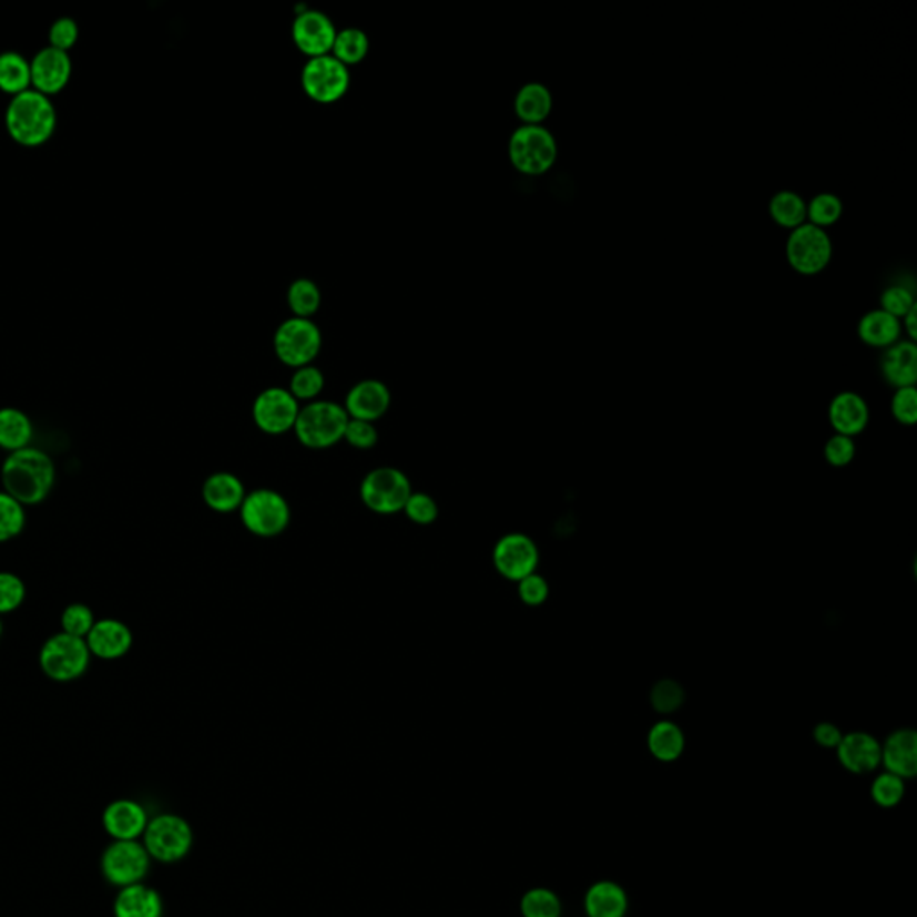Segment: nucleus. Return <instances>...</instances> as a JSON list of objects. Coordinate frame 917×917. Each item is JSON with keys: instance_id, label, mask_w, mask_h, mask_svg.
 I'll list each match as a JSON object with an SVG mask.
<instances>
[{"instance_id": "nucleus-47", "label": "nucleus", "mask_w": 917, "mask_h": 917, "mask_svg": "<svg viewBox=\"0 0 917 917\" xmlns=\"http://www.w3.org/2000/svg\"><path fill=\"white\" fill-rule=\"evenodd\" d=\"M407 517L419 526H429L436 522L439 514L438 502L427 493H412L407 500L406 508Z\"/></svg>"}, {"instance_id": "nucleus-11", "label": "nucleus", "mask_w": 917, "mask_h": 917, "mask_svg": "<svg viewBox=\"0 0 917 917\" xmlns=\"http://www.w3.org/2000/svg\"><path fill=\"white\" fill-rule=\"evenodd\" d=\"M349 78L348 67L332 54L326 57L310 58L302 70V89L308 98L319 104H334L345 98L348 92Z\"/></svg>"}, {"instance_id": "nucleus-37", "label": "nucleus", "mask_w": 917, "mask_h": 917, "mask_svg": "<svg viewBox=\"0 0 917 917\" xmlns=\"http://www.w3.org/2000/svg\"><path fill=\"white\" fill-rule=\"evenodd\" d=\"M28 523V512L19 500L0 491V543H8L22 534Z\"/></svg>"}, {"instance_id": "nucleus-34", "label": "nucleus", "mask_w": 917, "mask_h": 917, "mask_svg": "<svg viewBox=\"0 0 917 917\" xmlns=\"http://www.w3.org/2000/svg\"><path fill=\"white\" fill-rule=\"evenodd\" d=\"M322 303V291H319L314 279H294L293 284L289 285V289H287V305H289L294 317L310 319L319 310Z\"/></svg>"}, {"instance_id": "nucleus-49", "label": "nucleus", "mask_w": 917, "mask_h": 917, "mask_svg": "<svg viewBox=\"0 0 917 917\" xmlns=\"http://www.w3.org/2000/svg\"><path fill=\"white\" fill-rule=\"evenodd\" d=\"M549 582L540 573H531L518 581V595L527 605H541L549 599Z\"/></svg>"}, {"instance_id": "nucleus-9", "label": "nucleus", "mask_w": 917, "mask_h": 917, "mask_svg": "<svg viewBox=\"0 0 917 917\" xmlns=\"http://www.w3.org/2000/svg\"><path fill=\"white\" fill-rule=\"evenodd\" d=\"M410 495L412 488L406 473L389 466L369 471L360 485V499L366 508L378 514L404 511Z\"/></svg>"}, {"instance_id": "nucleus-15", "label": "nucleus", "mask_w": 917, "mask_h": 917, "mask_svg": "<svg viewBox=\"0 0 917 917\" xmlns=\"http://www.w3.org/2000/svg\"><path fill=\"white\" fill-rule=\"evenodd\" d=\"M336 37V26L323 11L305 10L294 19V45L298 47L308 60L330 54Z\"/></svg>"}, {"instance_id": "nucleus-18", "label": "nucleus", "mask_w": 917, "mask_h": 917, "mask_svg": "<svg viewBox=\"0 0 917 917\" xmlns=\"http://www.w3.org/2000/svg\"><path fill=\"white\" fill-rule=\"evenodd\" d=\"M835 751L838 764L852 774L875 773L882 765V744L872 733H846Z\"/></svg>"}, {"instance_id": "nucleus-10", "label": "nucleus", "mask_w": 917, "mask_h": 917, "mask_svg": "<svg viewBox=\"0 0 917 917\" xmlns=\"http://www.w3.org/2000/svg\"><path fill=\"white\" fill-rule=\"evenodd\" d=\"M241 518L247 531L262 538H273L289 526V503L273 489H256L246 495L241 506Z\"/></svg>"}, {"instance_id": "nucleus-20", "label": "nucleus", "mask_w": 917, "mask_h": 917, "mask_svg": "<svg viewBox=\"0 0 917 917\" xmlns=\"http://www.w3.org/2000/svg\"><path fill=\"white\" fill-rule=\"evenodd\" d=\"M391 406V393L380 380H363L355 384L346 396L345 410L351 419L377 421Z\"/></svg>"}, {"instance_id": "nucleus-50", "label": "nucleus", "mask_w": 917, "mask_h": 917, "mask_svg": "<svg viewBox=\"0 0 917 917\" xmlns=\"http://www.w3.org/2000/svg\"><path fill=\"white\" fill-rule=\"evenodd\" d=\"M815 744H819L825 750H837V745L843 741L844 733L840 727L834 722H819L812 732Z\"/></svg>"}, {"instance_id": "nucleus-38", "label": "nucleus", "mask_w": 917, "mask_h": 917, "mask_svg": "<svg viewBox=\"0 0 917 917\" xmlns=\"http://www.w3.org/2000/svg\"><path fill=\"white\" fill-rule=\"evenodd\" d=\"M869 794H872L873 803L876 806L890 811V808H896L904 802L905 794H907V782L885 771V773L878 774L873 780Z\"/></svg>"}, {"instance_id": "nucleus-45", "label": "nucleus", "mask_w": 917, "mask_h": 917, "mask_svg": "<svg viewBox=\"0 0 917 917\" xmlns=\"http://www.w3.org/2000/svg\"><path fill=\"white\" fill-rule=\"evenodd\" d=\"M80 40V26L74 19L70 17H61V19L52 22L49 29V47H54L58 51L69 52L72 47Z\"/></svg>"}, {"instance_id": "nucleus-23", "label": "nucleus", "mask_w": 917, "mask_h": 917, "mask_svg": "<svg viewBox=\"0 0 917 917\" xmlns=\"http://www.w3.org/2000/svg\"><path fill=\"white\" fill-rule=\"evenodd\" d=\"M882 377L895 389L916 387L917 383V345L913 340L901 339L890 348L884 349L880 360Z\"/></svg>"}, {"instance_id": "nucleus-14", "label": "nucleus", "mask_w": 917, "mask_h": 917, "mask_svg": "<svg viewBox=\"0 0 917 917\" xmlns=\"http://www.w3.org/2000/svg\"><path fill=\"white\" fill-rule=\"evenodd\" d=\"M299 415V404L289 389L269 387L256 396L253 419L262 432L285 434L294 429Z\"/></svg>"}, {"instance_id": "nucleus-24", "label": "nucleus", "mask_w": 917, "mask_h": 917, "mask_svg": "<svg viewBox=\"0 0 917 917\" xmlns=\"http://www.w3.org/2000/svg\"><path fill=\"white\" fill-rule=\"evenodd\" d=\"M587 917H625L629 913L628 890L615 880H597L582 898Z\"/></svg>"}, {"instance_id": "nucleus-13", "label": "nucleus", "mask_w": 917, "mask_h": 917, "mask_svg": "<svg viewBox=\"0 0 917 917\" xmlns=\"http://www.w3.org/2000/svg\"><path fill=\"white\" fill-rule=\"evenodd\" d=\"M495 569L509 581H522L536 572L540 550L534 540L522 532H511L497 541L493 550Z\"/></svg>"}, {"instance_id": "nucleus-48", "label": "nucleus", "mask_w": 917, "mask_h": 917, "mask_svg": "<svg viewBox=\"0 0 917 917\" xmlns=\"http://www.w3.org/2000/svg\"><path fill=\"white\" fill-rule=\"evenodd\" d=\"M345 439L351 447L360 448V450H368L375 447L378 441L377 427L371 421H363V419L349 418L346 425Z\"/></svg>"}, {"instance_id": "nucleus-41", "label": "nucleus", "mask_w": 917, "mask_h": 917, "mask_svg": "<svg viewBox=\"0 0 917 917\" xmlns=\"http://www.w3.org/2000/svg\"><path fill=\"white\" fill-rule=\"evenodd\" d=\"M916 293L913 287L905 284L889 285L887 289L882 293L880 307L890 316L898 317L899 322L907 316L914 307H916Z\"/></svg>"}, {"instance_id": "nucleus-27", "label": "nucleus", "mask_w": 917, "mask_h": 917, "mask_svg": "<svg viewBox=\"0 0 917 917\" xmlns=\"http://www.w3.org/2000/svg\"><path fill=\"white\" fill-rule=\"evenodd\" d=\"M201 493H203L206 506L217 512H233L235 509H241L246 499L243 482L228 471H220V473L210 476Z\"/></svg>"}, {"instance_id": "nucleus-3", "label": "nucleus", "mask_w": 917, "mask_h": 917, "mask_svg": "<svg viewBox=\"0 0 917 917\" xmlns=\"http://www.w3.org/2000/svg\"><path fill=\"white\" fill-rule=\"evenodd\" d=\"M508 153L518 173L543 176L558 162V140L546 126H520L512 131Z\"/></svg>"}, {"instance_id": "nucleus-32", "label": "nucleus", "mask_w": 917, "mask_h": 917, "mask_svg": "<svg viewBox=\"0 0 917 917\" xmlns=\"http://www.w3.org/2000/svg\"><path fill=\"white\" fill-rule=\"evenodd\" d=\"M768 217L778 224L780 228L796 230L806 223V201L802 194L794 191H780L768 201Z\"/></svg>"}, {"instance_id": "nucleus-12", "label": "nucleus", "mask_w": 917, "mask_h": 917, "mask_svg": "<svg viewBox=\"0 0 917 917\" xmlns=\"http://www.w3.org/2000/svg\"><path fill=\"white\" fill-rule=\"evenodd\" d=\"M151 857L139 840H113L101 857V872L115 887L142 884L150 873Z\"/></svg>"}, {"instance_id": "nucleus-43", "label": "nucleus", "mask_w": 917, "mask_h": 917, "mask_svg": "<svg viewBox=\"0 0 917 917\" xmlns=\"http://www.w3.org/2000/svg\"><path fill=\"white\" fill-rule=\"evenodd\" d=\"M26 582L13 572H0V617L10 615L26 601Z\"/></svg>"}, {"instance_id": "nucleus-8", "label": "nucleus", "mask_w": 917, "mask_h": 917, "mask_svg": "<svg viewBox=\"0 0 917 917\" xmlns=\"http://www.w3.org/2000/svg\"><path fill=\"white\" fill-rule=\"evenodd\" d=\"M194 846V832L183 817L160 814L147 823L144 848L154 860L163 864L183 860Z\"/></svg>"}, {"instance_id": "nucleus-35", "label": "nucleus", "mask_w": 917, "mask_h": 917, "mask_svg": "<svg viewBox=\"0 0 917 917\" xmlns=\"http://www.w3.org/2000/svg\"><path fill=\"white\" fill-rule=\"evenodd\" d=\"M844 214V203L834 192H821L806 201V223L817 228H832Z\"/></svg>"}, {"instance_id": "nucleus-46", "label": "nucleus", "mask_w": 917, "mask_h": 917, "mask_svg": "<svg viewBox=\"0 0 917 917\" xmlns=\"http://www.w3.org/2000/svg\"><path fill=\"white\" fill-rule=\"evenodd\" d=\"M857 456V445L855 439L848 436H840L835 434L826 441L825 459L829 466L835 468H844V466L852 465L853 459Z\"/></svg>"}, {"instance_id": "nucleus-36", "label": "nucleus", "mask_w": 917, "mask_h": 917, "mask_svg": "<svg viewBox=\"0 0 917 917\" xmlns=\"http://www.w3.org/2000/svg\"><path fill=\"white\" fill-rule=\"evenodd\" d=\"M520 913L523 917H561L563 901L558 893L547 887H534L527 890L520 899Z\"/></svg>"}, {"instance_id": "nucleus-29", "label": "nucleus", "mask_w": 917, "mask_h": 917, "mask_svg": "<svg viewBox=\"0 0 917 917\" xmlns=\"http://www.w3.org/2000/svg\"><path fill=\"white\" fill-rule=\"evenodd\" d=\"M648 750L658 762L672 764L685 753V732L675 722H656L648 733Z\"/></svg>"}, {"instance_id": "nucleus-22", "label": "nucleus", "mask_w": 917, "mask_h": 917, "mask_svg": "<svg viewBox=\"0 0 917 917\" xmlns=\"http://www.w3.org/2000/svg\"><path fill=\"white\" fill-rule=\"evenodd\" d=\"M828 419L835 434L855 438L869 425V406L864 396L855 391H843L834 396L828 407Z\"/></svg>"}, {"instance_id": "nucleus-40", "label": "nucleus", "mask_w": 917, "mask_h": 917, "mask_svg": "<svg viewBox=\"0 0 917 917\" xmlns=\"http://www.w3.org/2000/svg\"><path fill=\"white\" fill-rule=\"evenodd\" d=\"M325 387V375L316 366H303L294 371L291 378L289 391L296 400H316Z\"/></svg>"}, {"instance_id": "nucleus-5", "label": "nucleus", "mask_w": 917, "mask_h": 917, "mask_svg": "<svg viewBox=\"0 0 917 917\" xmlns=\"http://www.w3.org/2000/svg\"><path fill=\"white\" fill-rule=\"evenodd\" d=\"M348 421L349 416L345 407L337 406L334 401H310L307 407L299 409L294 432L305 447H334L345 438Z\"/></svg>"}, {"instance_id": "nucleus-21", "label": "nucleus", "mask_w": 917, "mask_h": 917, "mask_svg": "<svg viewBox=\"0 0 917 917\" xmlns=\"http://www.w3.org/2000/svg\"><path fill=\"white\" fill-rule=\"evenodd\" d=\"M150 817L133 799H116L104 808L103 826L115 840H136L144 835Z\"/></svg>"}, {"instance_id": "nucleus-39", "label": "nucleus", "mask_w": 917, "mask_h": 917, "mask_svg": "<svg viewBox=\"0 0 917 917\" xmlns=\"http://www.w3.org/2000/svg\"><path fill=\"white\" fill-rule=\"evenodd\" d=\"M651 706L654 712L671 715L685 703V689L674 680H660L651 689Z\"/></svg>"}, {"instance_id": "nucleus-31", "label": "nucleus", "mask_w": 917, "mask_h": 917, "mask_svg": "<svg viewBox=\"0 0 917 917\" xmlns=\"http://www.w3.org/2000/svg\"><path fill=\"white\" fill-rule=\"evenodd\" d=\"M31 90V60L17 51L0 52V92L11 98Z\"/></svg>"}, {"instance_id": "nucleus-6", "label": "nucleus", "mask_w": 917, "mask_h": 917, "mask_svg": "<svg viewBox=\"0 0 917 917\" xmlns=\"http://www.w3.org/2000/svg\"><path fill=\"white\" fill-rule=\"evenodd\" d=\"M785 255L788 266L797 275H819L834 258V241L829 237L828 230L805 223L788 233Z\"/></svg>"}, {"instance_id": "nucleus-25", "label": "nucleus", "mask_w": 917, "mask_h": 917, "mask_svg": "<svg viewBox=\"0 0 917 917\" xmlns=\"http://www.w3.org/2000/svg\"><path fill=\"white\" fill-rule=\"evenodd\" d=\"M857 334L869 348L887 349L904 337V328L898 317L890 316L882 308H873L858 322Z\"/></svg>"}, {"instance_id": "nucleus-44", "label": "nucleus", "mask_w": 917, "mask_h": 917, "mask_svg": "<svg viewBox=\"0 0 917 917\" xmlns=\"http://www.w3.org/2000/svg\"><path fill=\"white\" fill-rule=\"evenodd\" d=\"M890 410L896 421L907 427H913L917 421V389L916 387H901L896 389Z\"/></svg>"}, {"instance_id": "nucleus-1", "label": "nucleus", "mask_w": 917, "mask_h": 917, "mask_svg": "<svg viewBox=\"0 0 917 917\" xmlns=\"http://www.w3.org/2000/svg\"><path fill=\"white\" fill-rule=\"evenodd\" d=\"M57 477L51 456L34 447L8 454L0 470L6 493L19 500L23 508L42 503L54 489Z\"/></svg>"}, {"instance_id": "nucleus-16", "label": "nucleus", "mask_w": 917, "mask_h": 917, "mask_svg": "<svg viewBox=\"0 0 917 917\" xmlns=\"http://www.w3.org/2000/svg\"><path fill=\"white\" fill-rule=\"evenodd\" d=\"M72 78V58L54 47H43L31 58V89L52 98L63 92Z\"/></svg>"}, {"instance_id": "nucleus-19", "label": "nucleus", "mask_w": 917, "mask_h": 917, "mask_svg": "<svg viewBox=\"0 0 917 917\" xmlns=\"http://www.w3.org/2000/svg\"><path fill=\"white\" fill-rule=\"evenodd\" d=\"M882 765L898 778L917 776V733L913 727H899L882 744Z\"/></svg>"}, {"instance_id": "nucleus-30", "label": "nucleus", "mask_w": 917, "mask_h": 917, "mask_svg": "<svg viewBox=\"0 0 917 917\" xmlns=\"http://www.w3.org/2000/svg\"><path fill=\"white\" fill-rule=\"evenodd\" d=\"M33 421L23 410L17 407L0 409V448L6 452H17L22 448L31 447L33 441Z\"/></svg>"}, {"instance_id": "nucleus-51", "label": "nucleus", "mask_w": 917, "mask_h": 917, "mask_svg": "<svg viewBox=\"0 0 917 917\" xmlns=\"http://www.w3.org/2000/svg\"><path fill=\"white\" fill-rule=\"evenodd\" d=\"M916 319H917V305H916V307L913 308V310H910V313L907 314V316L904 317V319H901V328H904V334H905V336H907V339L913 340V343H916V340H917Z\"/></svg>"}, {"instance_id": "nucleus-26", "label": "nucleus", "mask_w": 917, "mask_h": 917, "mask_svg": "<svg viewBox=\"0 0 917 917\" xmlns=\"http://www.w3.org/2000/svg\"><path fill=\"white\" fill-rule=\"evenodd\" d=\"M552 92L538 81L523 84L514 95V113L522 121V126H543L552 113Z\"/></svg>"}, {"instance_id": "nucleus-17", "label": "nucleus", "mask_w": 917, "mask_h": 917, "mask_svg": "<svg viewBox=\"0 0 917 917\" xmlns=\"http://www.w3.org/2000/svg\"><path fill=\"white\" fill-rule=\"evenodd\" d=\"M84 640H86L92 658H99L104 662L121 660L133 648V633H131L130 625L116 619L95 620V624Z\"/></svg>"}, {"instance_id": "nucleus-28", "label": "nucleus", "mask_w": 917, "mask_h": 917, "mask_svg": "<svg viewBox=\"0 0 917 917\" xmlns=\"http://www.w3.org/2000/svg\"><path fill=\"white\" fill-rule=\"evenodd\" d=\"M115 917H162V896L147 885L122 887L113 904Z\"/></svg>"}, {"instance_id": "nucleus-7", "label": "nucleus", "mask_w": 917, "mask_h": 917, "mask_svg": "<svg viewBox=\"0 0 917 917\" xmlns=\"http://www.w3.org/2000/svg\"><path fill=\"white\" fill-rule=\"evenodd\" d=\"M323 348V334L313 319L291 317L276 328L273 349L279 363L291 368L310 366Z\"/></svg>"}, {"instance_id": "nucleus-2", "label": "nucleus", "mask_w": 917, "mask_h": 917, "mask_svg": "<svg viewBox=\"0 0 917 917\" xmlns=\"http://www.w3.org/2000/svg\"><path fill=\"white\" fill-rule=\"evenodd\" d=\"M6 131L22 147H42L54 135L58 126L57 106L51 98L37 90H28L11 98L6 108Z\"/></svg>"}, {"instance_id": "nucleus-4", "label": "nucleus", "mask_w": 917, "mask_h": 917, "mask_svg": "<svg viewBox=\"0 0 917 917\" xmlns=\"http://www.w3.org/2000/svg\"><path fill=\"white\" fill-rule=\"evenodd\" d=\"M92 654L86 640L72 634H52L43 643L38 654V663L49 680L58 683H72L89 671Z\"/></svg>"}, {"instance_id": "nucleus-52", "label": "nucleus", "mask_w": 917, "mask_h": 917, "mask_svg": "<svg viewBox=\"0 0 917 917\" xmlns=\"http://www.w3.org/2000/svg\"><path fill=\"white\" fill-rule=\"evenodd\" d=\"M2 633H4V625H2V617H0V639H2Z\"/></svg>"}, {"instance_id": "nucleus-42", "label": "nucleus", "mask_w": 917, "mask_h": 917, "mask_svg": "<svg viewBox=\"0 0 917 917\" xmlns=\"http://www.w3.org/2000/svg\"><path fill=\"white\" fill-rule=\"evenodd\" d=\"M61 631L78 639H86L90 629L95 624V617L89 605L74 602V604L67 605L63 613H61Z\"/></svg>"}, {"instance_id": "nucleus-33", "label": "nucleus", "mask_w": 917, "mask_h": 917, "mask_svg": "<svg viewBox=\"0 0 917 917\" xmlns=\"http://www.w3.org/2000/svg\"><path fill=\"white\" fill-rule=\"evenodd\" d=\"M330 54L345 67L359 65L368 58L369 37L359 28L340 29Z\"/></svg>"}]
</instances>
